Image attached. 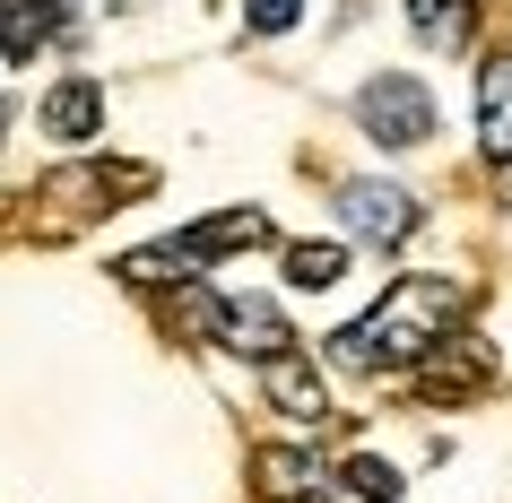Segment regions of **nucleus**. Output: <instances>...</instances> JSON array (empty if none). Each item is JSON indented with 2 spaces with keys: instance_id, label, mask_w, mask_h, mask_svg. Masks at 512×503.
Masks as SVG:
<instances>
[{
  "instance_id": "nucleus-11",
  "label": "nucleus",
  "mask_w": 512,
  "mask_h": 503,
  "mask_svg": "<svg viewBox=\"0 0 512 503\" xmlns=\"http://www.w3.org/2000/svg\"><path fill=\"white\" fill-rule=\"evenodd\" d=\"M478 148L486 165H512V53H495L478 70Z\"/></svg>"
},
{
  "instance_id": "nucleus-9",
  "label": "nucleus",
  "mask_w": 512,
  "mask_h": 503,
  "mask_svg": "<svg viewBox=\"0 0 512 503\" xmlns=\"http://www.w3.org/2000/svg\"><path fill=\"white\" fill-rule=\"evenodd\" d=\"M96 131H105V87H96V79H61L53 96H44V139L87 148Z\"/></svg>"
},
{
  "instance_id": "nucleus-17",
  "label": "nucleus",
  "mask_w": 512,
  "mask_h": 503,
  "mask_svg": "<svg viewBox=\"0 0 512 503\" xmlns=\"http://www.w3.org/2000/svg\"><path fill=\"white\" fill-rule=\"evenodd\" d=\"M0 9H9V0H0Z\"/></svg>"
},
{
  "instance_id": "nucleus-12",
  "label": "nucleus",
  "mask_w": 512,
  "mask_h": 503,
  "mask_svg": "<svg viewBox=\"0 0 512 503\" xmlns=\"http://www.w3.org/2000/svg\"><path fill=\"white\" fill-rule=\"evenodd\" d=\"M408 27H417V44H434V53H460V44L478 35V0H408Z\"/></svg>"
},
{
  "instance_id": "nucleus-6",
  "label": "nucleus",
  "mask_w": 512,
  "mask_h": 503,
  "mask_svg": "<svg viewBox=\"0 0 512 503\" xmlns=\"http://www.w3.org/2000/svg\"><path fill=\"white\" fill-rule=\"evenodd\" d=\"M261 391H270V408H287V417H304V425L330 417V382H322V365H313L304 347H287V356L261 365Z\"/></svg>"
},
{
  "instance_id": "nucleus-5",
  "label": "nucleus",
  "mask_w": 512,
  "mask_h": 503,
  "mask_svg": "<svg viewBox=\"0 0 512 503\" xmlns=\"http://www.w3.org/2000/svg\"><path fill=\"white\" fill-rule=\"evenodd\" d=\"M217 347H226V356H252V365H270V356L296 347V330H287V313L261 304V295H226V304H217Z\"/></svg>"
},
{
  "instance_id": "nucleus-15",
  "label": "nucleus",
  "mask_w": 512,
  "mask_h": 503,
  "mask_svg": "<svg viewBox=\"0 0 512 503\" xmlns=\"http://www.w3.org/2000/svg\"><path fill=\"white\" fill-rule=\"evenodd\" d=\"M304 18V0H243V27L252 35H287Z\"/></svg>"
},
{
  "instance_id": "nucleus-7",
  "label": "nucleus",
  "mask_w": 512,
  "mask_h": 503,
  "mask_svg": "<svg viewBox=\"0 0 512 503\" xmlns=\"http://www.w3.org/2000/svg\"><path fill=\"white\" fill-rule=\"evenodd\" d=\"M122 191H148V174H139V165H79V174H53V183H44V209H70V217H96L105 209V200H122Z\"/></svg>"
},
{
  "instance_id": "nucleus-2",
  "label": "nucleus",
  "mask_w": 512,
  "mask_h": 503,
  "mask_svg": "<svg viewBox=\"0 0 512 503\" xmlns=\"http://www.w3.org/2000/svg\"><path fill=\"white\" fill-rule=\"evenodd\" d=\"M356 122H365L374 148H426V139H434V96H426V79L382 70V79L356 87Z\"/></svg>"
},
{
  "instance_id": "nucleus-1",
  "label": "nucleus",
  "mask_w": 512,
  "mask_h": 503,
  "mask_svg": "<svg viewBox=\"0 0 512 503\" xmlns=\"http://www.w3.org/2000/svg\"><path fill=\"white\" fill-rule=\"evenodd\" d=\"M460 321H469V287H460L452 269H417V278H391L374 313H356L330 339V356L348 373H417Z\"/></svg>"
},
{
  "instance_id": "nucleus-8",
  "label": "nucleus",
  "mask_w": 512,
  "mask_h": 503,
  "mask_svg": "<svg viewBox=\"0 0 512 503\" xmlns=\"http://www.w3.org/2000/svg\"><path fill=\"white\" fill-rule=\"evenodd\" d=\"M61 27H70V0H9V9H0V61L27 70Z\"/></svg>"
},
{
  "instance_id": "nucleus-4",
  "label": "nucleus",
  "mask_w": 512,
  "mask_h": 503,
  "mask_svg": "<svg viewBox=\"0 0 512 503\" xmlns=\"http://www.w3.org/2000/svg\"><path fill=\"white\" fill-rule=\"evenodd\" d=\"M417 191L400 183H339V226H348L356 243H374V252H400L408 235H417Z\"/></svg>"
},
{
  "instance_id": "nucleus-16",
  "label": "nucleus",
  "mask_w": 512,
  "mask_h": 503,
  "mask_svg": "<svg viewBox=\"0 0 512 503\" xmlns=\"http://www.w3.org/2000/svg\"><path fill=\"white\" fill-rule=\"evenodd\" d=\"M504 191H512V165H504Z\"/></svg>"
},
{
  "instance_id": "nucleus-3",
  "label": "nucleus",
  "mask_w": 512,
  "mask_h": 503,
  "mask_svg": "<svg viewBox=\"0 0 512 503\" xmlns=\"http://www.w3.org/2000/svg\"><path fill=\"white\" fill-rule=\"evenodd\" d=\"M408 382H417V399H426V408H469L478 391H495V347H486V339H460V330H452V339L434 347Z\"/></svg>"
},
{
  "instance_id": "nucleus-14",
  "label": "nucleus",
  "mask_w": 512,
  "mask_h": 503,
  "mask_svg": "<svg viewBox=\"0 0 512 503\" xmlns=\"http://www.w3.org/2000/svg\"><path fill=\"white\" fill-rule=\"evenodd\" d=\"M339 486H348L356 503H400V469H391V460H374V451L339 460Z\"/></svg>"
},
{
  "instance_id": "nucleus-10",
  "label": "nucleus",
  "mask_w": 512,
  "mask_h": 503,
  "mask_svg": "<svg viewBox=\"0 0 512 503\" xmlns=\"http://www.w3.org/2000/svg\"><path fill=\"white\" fill-rule=\"evenodd\" d=\"M252 486H261V503H313L322 495V460L270 443V451H252Z\"/></svg>"
},
{
  "instance_id": "nucleus-13",
  "label": "nucleus",
  "mask_w": 512,
  "mask_h": 503,
  "mask_svg": "<svg viewBox=\"0 0 512 503\" xmlns=\"http://www.w3.org/2000/svg\"><path fill=\"white\" fill-rule=\"evenodd\" d=\"M339 278H348V243H287V287L322 295V287H339Z\"/></svg>"
}]
</instances>
